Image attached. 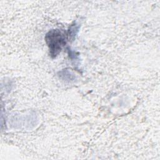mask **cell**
Returning a JSON list of instances; mask_svg holds the SVG:
<instances>
[{
  "mask_svg": "<svg viewBox=\"0 0 160 160\" xmlns=\"http://www.w3.org/2000/svg\"><path fill=\"white\" fill-rule=\"evenodd\" d=\"M45 39L50 54L53 57H56L61 52L62 47L66 44L64 34L58 29L50 31L46 34Z\"/></svg>",
  "mask_w": 160,
  "mask_h": 160,
  "instance_id": "cell-1",
  "label": "cell"
},
{
  "mask_svg": "<svg viewBox=\"0 0 160 160\" xmlns=\"http://www.w3.org/2000/svg\"><path fill=\"white\" fill-rule=\"evenodd\" d=\"M79 29V26H76V24L72 25L69 29V36L70 39H74L75 36L77 34Z\"/></svg>",
  "mask_w": 160,
  "mask_h": 160,
  "instance_id": "cell-2",
  "label": "cell"
}]
</instances>
